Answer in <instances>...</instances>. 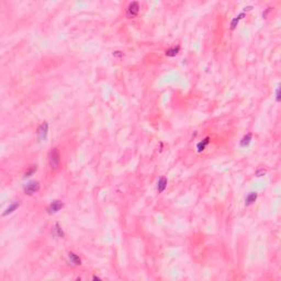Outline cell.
Masks as SVG:
<instances>
[{"instance_id":"obj_1","label":"cell","mask_w":281,"mask_h":281,"mask_svg":"<svg viewBox=\"0 0 281 281\" xmlns=\"http://www.w3.org/2000/svg\"><path fill=\"white\" fill-rule=\"evenodd\" d=\"M59 161H60L59 152H58L57 148H54L52 152L49 153V156H48V163H49L51 168L52 169L56 168L57 166H58V164H59Z\"/></svg>"},{"instance_id":"obj_2","label":"cell","mask_w":281,"mask_h":281,"mask_svg":"<svg viewBox=\"0 0 281 281\" xmlns=\"http://www.w3.org/2000/svg\"><path fill=\"white\" fill-rule=\"evenodd\" d=\"M140 12V4L138 2L134 1V2H131L128 7V10H126V16L129 18H135V16L138 14Z\"/></svg>"},{"instance_id":"obj_3","label":"cell","mask_w":281,"mask_h":281,"mask_svg":"<svg viewBox=\"0 0 281 281\" xmlns=\"http://www.w3.org/2000/svg\"><path fill=\"white\" fill-rule=\"evenodd\" d=\"M39 189H40V184H39V181H30L28 185L24 187V192L27 193V194H33V193H35L36 191H39Z\"/></svg>"},{"instance_id":"obj_4","label":"cell","mask_w":281,"mask_h":281,"mask_svg":"<svg viewBox=\"0 0 281 281\" xmlns=\"http://www.w3.org/2000/svg\"><path fill=\"white\" fill-rule=\"evenodd\" d=\"M47 132H48L47 122H43V123L40 125V128L37 129V135H39V140H46Z\"/></svg>"},{"instance_id":"obj_5","label":"cell","mask_w":281,"mask_h":281,"mask_svg":"<svg viewBox=\"0 0 281 281\" xmlns=\"http://www.w3.org/2000/svg\"><path fill=\"white\" fill-rule=\"evenodd\" d=\"M63 208V202L60 201H53L51 205L48 206V213L52 214V213H56L57 211H59Z\"/></svg>"},{"instance_id":"obj_6","label":"cell","mask_w":281,"mask_h":281,"mask_svg":"<svg viewBox=\"0 0 281 281\" xmlns=\"http://www.w3.org/2000/svg\"><path fill=\"white\" fill-rule=\"evenodd\" d=\"M167 187V179L165 177H161V179L158 180V185H157V189H158V192H163L165 189Z\"/></svg>"},{"instance_id":"obj_7","label":"cell","mask_w":281,"mask_h":281,"mask_svg":"<svg viewBox=\"0 0 281 281\" xmlns=\"http://www.w3.org/2000/svg\"><path fill=\"white\" fill-rule=\"evenodd\" d=\"M256 199H257V193H256V192H252V193H249L248 196L246 197V200H245L246 205H250V204H253L254 202L256 201Z\"/></svg>"},{"instance_id":"obj_8","label":"cell","mask_w":281,"mask_h":281,"mask_svg":"<svg viewBox=\"0 0 281 281\" xmlns=\"http://www.w3.org/2000/svg\"><path fill=\"white\" fill-rule=\"evenodd\" d=\"M68 257H69V260L72 261V264L74 265H77V266H79V265H81V260H80V258L78 257L77 255H75L74 253H69L68 254Z\"/></svg>"},{"instance_id":"obj_9","label":"cell","mask_w":281,"mask_h":281,"mask_svg":"<svg viewBox=\"0 0 281 281\" xmlns=\"http://www.w3.org/2000/svg\"><path fill=\"white\" fill-rule=\"evenodd\" d=\"M179 49H180L179 46H173V47L169 48V49L166 51V55H167V56H170V57L176 56L177 54H178V52H179Z\"/></svg>"},{"instance_id":"obj_10","label":"cell","mask_w":281,"mask_h":281,"mask_svg":"<svg viewBox=\"0 0 281 281\" xmlns=\"http://www.w3.org/2000/svg\"><path fill=\"white\" fill-rule=\"evenodd\" d=\"M209 142H210V138H209V137H205V138H204L203 140H202V142H200V143H199V144L197 145L198 152H202V151H204L205 146L209 144Z\"/></svg>"},{"instance_id":"obj_11","label":"cell","mask_w":281,"mask_h":281,"mask_svg":"<svg viewBox=\"0 0 281 281\" xmlns=\"http://www.w3.org/2000/svg\"><path fill=\"white\" fill-rule=\"evenodd\" d=\"M250 140H252V134H247V135H245L241 140V147H246V146H248L249 143H250Z\"/></svg>"},{"instance_id":"obj_12","label":"cell","mask_w":281,"mask_h":281,"mask_svg":"<svg viewBox=\"0 0 281 281\" xmlns=\"http://www.w3.org/2000/svg\"><path fill=\"white\" fill-rule=\"evenodd\" d=\"M244 16H245V13H241L239 16H237L236 18H234L233 20H232V22H231V29L234 30V29L236 28V25L238 24V21L241 20V19H243Z\"/></svg>"},{"instance_id":"obj_13","label":"cell","mask_w":281,"mask_h":281,"mask_svg":"<svg viewBox=\"0 0 281 281\" xmlns=\"http://www.w3.org/2000/svg\"><path fill=\"white\" fill-rule=\"evenodd\" d=\"M18 206H19V202H14V203H12L10 206H9L8 209L6 210V212H4V215H8V214H10V213H12L14 210L18 209Z\"/></svg>"},{"instance_id":"obj_14","label":"cell","mask_w":281,"mask_h":281,"mask_svg":"<svg viewBox=\"0 0 281 281\" xmlns=\"http://www.w3.org/2000/svg\"><path fill=\"white\" fill-rule=\"evenodd\" d=\"M35 171H36V166H32V167H31V168L29 169L28 171L25 173V175H24V178H28V177L32 176V175L35 173Z\"/></svg>"},{"instance_id":"obj_15","label":"cell","mask_w":281,"mask_h":281,"mask_svg":"<svg viewBox=\"0 0 281 281\" xmlns=\"http://www.w3.org/2000/svg\"><path fill=\"white\" fill-rule=\"evenodd\" d=\"M55 232H56V235H57L58 237H63V236H64L63 229H62V227L59 226V224H56V225H55Z\"/></svg>"},{"instance_id":"obj_16","label":"cell","mask_w":281,"mask_h":281,"mask_svg":"<svg viewBox=\"0 0 281 281\" xmlns=\"http://www.w3.org/2000/svg\"><path fill=\"white\" fill-rule=\"evenodd\" d=\"M276 99H277V101H280V89L279 88L276 91Z\"/></svg>"}]
</instances>
